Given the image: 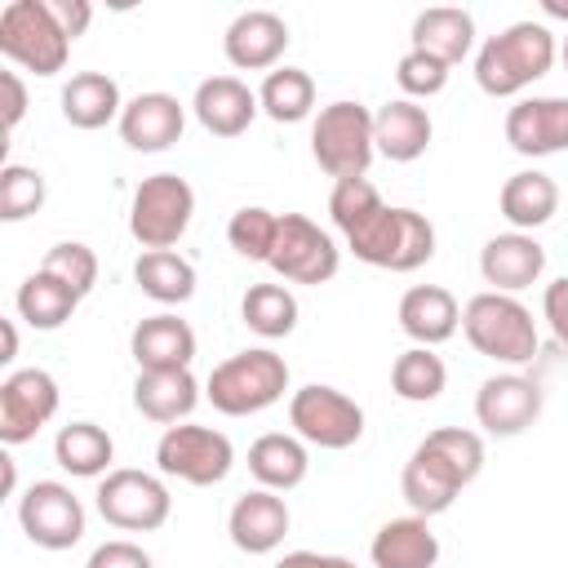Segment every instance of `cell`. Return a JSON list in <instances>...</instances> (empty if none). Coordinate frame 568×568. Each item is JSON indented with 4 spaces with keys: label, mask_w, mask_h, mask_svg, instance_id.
I'll list each match as a JSON object with an SVG mask.
<instances>
[{
    "label": "cell",
    "mask_w": 568,
    "mask_h": 568,
    "mask_svg": "<svg viewBox=\"0 0 568 568\" xmlns=\"http://www.w3.org/2000/svg\"><path fill=\"white\" fill-rule=\"evenodd\" d=\"M49 9L58 18V27L67 31V40H80L89 31V22H93V4L89 0H49Z\"/></svg>",
    "instance_id": "f6af8a7d"
},
{
    "label": "cell",
    "mask_w": 568,
    "mask_h": 568,
    "mask_svg": "<svg viewBox=\"0 0 568 568\" xmlns=\"http://www.w3.org/2000/svg\"><path fill=\"white\" fill-rule=\"evenodd\" d=\"M195 213V191L186 178L178 173H151L138 182L133 204H129V231L133 240L151 253V248H173Z\"/></svg>",
    "instance_id": "52a82bcc"
},
{
    "label": "cell",
    "mask_w": 568,
    "mask_h": 568,
    "mask_svg": "<svg viewBox=\"0 0 568 568\" xmlns=\"http://www.w3.org/2000/svg\"><path fill=\"white\" fill-rule=\"evenodd\" d=\"M58 413V382L44 368H18L0 382V439L27 444Z\"/></svg>",
    "instance_id": "4fadbf2b"
},
{
    "label": "cell",
    "mask_w": 568,
    "mask_h": 568,
    "mask_svg": "<svg viewBox=\"0 0 568 568\" xmlns=\"http://www.w3.org/2000/svg\"><path fill=\"white\" fill-rule=\"evenodd\" d=\"M559 58H564V67H568V36H564V49H559Z\"/></svg>",
    "instance_id": "f907efd6"
},
{
    "label": "cell",
    "mask_w": 568,
    "mask_h": 568,
    "mask_svg": "<svg viewBox=\"0 0 568 568\" xmlns=\"http://www.w3.org/2000/svg\"><path fill=\"white\" fill-rule=\"evenodd\" d=\"M120 111H124L120 84L106 71H75L62 84V120L71 129H102L120 120Z\"/></svg>",
    "instance_id": "f1b7e54d"
},
{
    "label": "cell",
    "mask_w": 568,
    "mask_h": 568,
    "mask_svg": "<svg viewBox=\"0 0 568 568\" xmlns=\"http://www.w3.org/2000/svg\"><path fill=\"white\" fill-rule=\"evenodd\" d=\"M226 62L240 71H271L288 49V22L271 9H244L222 36Z\"/></svg>",
    "instance_id": "2e32d148"
},
{
    "label": "cell",
    "mask_w": 568,
    "mask_h": 568,
    "mask_svg": "<svg viewBox=\"0 0 568 568\" xmlns=\"http://www.w3.org/2000/svg\"><path fill=\"white\" fill-rule=\"evenodd\" d=\"M382 195L368 178H337L333 191H328V217L342 235H355L359 226H368L377 213H382Z\"/></svg>",
    "instance_id": "8d00e7d4"
},
{
    "label": "cell",
    "mask_w": 568,
    "mask_h": 568,
    "mask_svg": "<svg viewBox=\"0 0 568 568\" xmlns=\"http://www.w3.org/2000/svg\"><path fill=\"white\" fill-rule=\"evenodd\" d=\"M75 306H80V293H75L71 284H62L58 275H49V271L27 275L22 288H18V315H22L31 328H40V333L62 328V324L75 315Z\"/></svg>",
    "instance_id": "4dcf8cb0"
},
{
    "label": "cell",
    "mask_w": 568,
    "mask_h": 568,
    "mask_svg": "<svg viewBox=\"0 0 568 568\" xmlns=\"http://www.w3.org/2000/svg\"><path fill=\"white\" fill-rule=\"evenodd\" d=\"M240 315L257 337H288L297 328V297L284 284H248Z\"/></svg>",
    "instance_id": "d590c367"
},
{
    "label": "cell",
    "mask_w": 568,
    "mask_h": 568,
    "mask_svg": "<svg viewBox=\"0 0 568 568\" xmlns=\"http://www.w3.org/2000/svg\"><path fill=\"white\" fill-rule=\"evenodd\" d=\"M373 568H435L439 559V537L422 515L408 519H386L368 546Z\"/></svg>",
    "instance_id": "484cf974"
},
{
    "label": "cell",
    "mask_w": 568,
    "mask_h": 568,
    "mask_svg": "<svg viewBox=\"0 0 568 568\" xmlns=\"http://www.w3.org/2000/svg\"><path fill=\"white\" fill-rule=\"evenodd\" d=\"M475 44V18L457 4H435L413 18V49L439 58L444 67H457Z\"/></svg>",
    "instance_id": "4316f807"
},
{
    "label": "cell",
    "mask_w": 568,
    "mask_h": 568,
    "mask_svg": "<svg viewBox=\"0 0 568 568\" xmlns=\"http://www.w3.org/2000/svg\"><path fill=\"white\" fill-rule=\"evenodd\" d=\"M186 129V111L173 93H138L120 111V138L129 151H169Z\"/></svg>",
    "instance_id": "ac0fdd59"
},
{
    "label": "cell",
    "mask_w": 568,
    "mask_h": 568,
    "mask_svg": "<svg viewBox=\"0 0 568 568\" xmlns=\"http://www.w3.org/2000/svg\"><path fill=\"white\" fill-rule=\"evenodd\" d=\"M351 253L368 266L382 271H417L435 257V226L426 222V213L417 209H395L386 204L368 226H359L355 235H346Z\"/></svg>",
    "instance_id": "277c9868"
},
{
    "label": "cell",
    "mask_w": 568,
    "mask_h": 568,
    "mask_svg": "<svg viewBox=\"0 0 568 568\" xmlns=\"http://www.w3.org/2000/svg\"><path fill=\"white\" fill-rule=\"evenodd\" d=\"M129 351L138 359V373H169V368H191L195 359V333L178 315H146L138 320Z\"/></svg>",
    "instance_id": "44dd1931"
},
{
    "label": "cell",
    "mask_w": 568,
    "mask_h": 568,
    "mask_svg": "<svg viewBox=\"0 0 568 568\" xmlns=\"http://www.w3.org/2000/svg\"><path fill=\"white\" fill-rule=\"evenodd\" d=\"M555 36L541 22H510L501 36H488L475 53V84L488 98H515L555 67Z\"/></svg>",
    "instance_id": "6da1fadb"
},
{
    "label": "cell",
    "mask_w": 568,
    "mask_h": 568,
    "mask_svg": "<svg viewBox=\"0 0 568 568\" xmlns=\"http://www.w3.org/2000/svg\"><path fill=\"white\" fill-rule=\"evenodd\" d=\"M448 386V368L430 346H408L404 355H395L390 364V390L404 404H430L439 399V390Z\"/></svg>",
    "instance_id": "e575fe53"
},
{
    "label": "cell",
    "mask_w": 568,
    "mask_h": 568,
    "mask_svg": "<svg viewBox=\"0 0 568 568\" xmlns=\"http://www.w3.org/2000/svg\"><path fill=\"white\" fill-rule=\"evenodd\" d=\"M311 155L315 164L337 182V178H364L377 142H373V111L359 102H328L320 106L311 124Z\"/></svg>",
    "instance_id": "5b68a950"
},
{
    "label": "cell",
    "mask_w": 568,
    "mask_h": 568,
    "mask_svg": "<svg viewBox=\"0 0 568 568\" xmlns=\"http://www.w3.org/2000/svg\"><path fill=\"white\" fill-rule=\"evenodd\" d=\"M226 532L235 541V550L244 555H271L284 532H288V506L280 493L271 488H253L244 497H235L231 515H226Z\"/></svg>",
    "instance_id": "d6986e66"
},
{
    "label": "cell",
    "mask_w": 568,
    "mask_h": 568,
    "mask_svg": "<svg viewBox=\"0 0 568 568\" xmlns=\"http://www.w3.org/2000/svg\"><path fill=\"white\" fill-rule=\"evenodd\" d=\"M84 568H155V564H151V555H146L142 546H133V541H102V546L89 555Z\"/></svg>",
    "instance_id": "7bdbcfd3"
},
{
    "label": "cell",
    "mask_w": 568,
    "mask_h": 568,
    "mask_svg": "<svg viewBox=\"0 0 568 568\" xmlns=\"http://www.w3.org/2000/svg\"><path fill=\"white\" fill-rule=\"evenodd\" d=\"M466 484L426 448V444H417L413 448V457L404 462V475H399V493H404V501L413 506V515H422V519H430V515H444L453 501H457V493H462Z\"/></svg>",
    "instance_id": "d4e9b609"
},
{
    "label": "cell",
    "mask_w": 568,
    "mask_h": 568,
    "mask_svg": "<svg viewBox=\"0 0 568 568\" xmlns=\"http://www.w3.org/2000/svg\"><path fill=\"white\" fill-rule=\"evenodd\" d=\"M155 466L160 475L169 479H182V484H195V488H213L231 475L235 466V448L222 430L213 426H169L155 444Z\"/></svg>",
    "instance_id": "ba28073f"
},
{
    "label": "cell",
    "mask_w": 568,
    "mask_h": 568,
    "mask_svg": "<svg viewBox=\"0 0 568 568\" xmlns=\"http://www.w3.org/2000/svg\"><path fill=\"white\" fill-rule=\"evenodd\" d=\"M275 235H280V213L262 209V204H248L240 213H231L226 222V240L240 257L248 262H271V248H275Z\"/></svg>",
    "instance_id": "74e56055"
},
{
    "label": "cell",
    "mask_w": 568,
    "mask_h": 568,
    "mask_svg": "<svg viewBox=\"0 0 568 568\" xmlns=\"http://www.w3.org/2000/svg\"><path fill=\"white\" fill-rule=\"evenodd\" d=\"M546 271V248L528 235V231H506V235H493L484 248H479V275L484 284H493V293H519L528 284H537Z\"/></svg>",
    "instance_id": "e0dca14e"
},
{
    "label": "cell",
    "mask_w": 568,
    "mask_h": 568,
    "mask_svg": "<svg viewBox=\"0 0 568 568\" xmlns=\"http://www.w3.org/2000/svg\"><path fill=\"white\" fill-rule=\"evenodd\" d=\"M93 497H98V515L120 532H155L169 524L173 510L169 488L146 470H106Z\"/></svg>",
    "instance_id": "30bf717a"
},
{
    "label": "cell",
    "mask_w": 568,
    "mask_h": 568,
    "mask_svg": "<svg viewBox=\"0 0 568 568\" xmlns=\"http://www.w3.org/2000/svg\"><path fill=\"white\" fill-rule=\"evenodd\" d=\"M22 532L44 550H71L84 537V506L58 479H36L18 501Z\"/></svg>",
    "instance_id": "7c38bea8"
},
{
    "label": "cell",
    "mask_w": 568,
    "mask_h": 568,
    "mask_svg": "<svg viewBox=\"0 0 568 568\" xmlns=\"http://www.w3.org/2000/svg\"><path fill=\"white\" fill-rule=\"evenodd\" d=\"M191 111H195V120L213 138H240L262 106H257V93L244 80H235V75H209V80H200V89L191 98Z\"/></svg>",
    "instance_id": "ffe728a7"
},
{
    "label": "cell",
    "mask_w": 568,
    "mask_h": 568,
    "mask_svg": "<svg viewBox=\"0 0 568 568\" xmlns=\"http://www.w3.org/2000/svg\"><path fill=\"white\" fill-rule=\"evenodd\" d=\"M0 89H4V129H18V120L27 115V89L18 71H0Z\"/></svg>",
    "instance_id": "bcb514c9"
},
{
    "label": "cell",
    "mask_w": 568,
    "mask_h": 568,
    "mask_svg": "<svg viewBox=\"0 0 568 568\" xmlns=\"http://www.w3.org/2000/svg\"><path fill=\"white\" fill-rule=\"evenodd\" d=\"M257 106L275 124H297L315 106V80L302 67H275V71H266V80L257 89Z\"/></svg>",
    "instance_id": "836d02e7"
},
{
    "label": "cell",
    "mask_w": 568,
    "mask_h": 568,
    "mask_svg": "<svg viewBox=\"0 0 568 568\" xmlns=\"http://www.w3.org/2000/svg\"><path fill=\"white\" fill-rule=\"evenodd\" d=\"M275 568H355L351 559H342V555H315V550H293V555H284Z\"/></svg>",
    "instance_id": "7dc6e473"
},
{
    "label": "cell",
    "mask_w": 568,
    "mask_h": 568,
    "mask_svg": "<svg viewBox=\"0 0 568 568\" xmlns=\"http://www.w3.org/2000/svg\"><path fill=\"white\" fill-rule=\"evenodd\" d=\"M506 142L519 155L568 151V98H524L506 111Z\"/></svg>",
    "instance_id": "9a60e30c"
},
{
    "label": "cell",
    "mask_w": 568,
    "mask_h": 568,
    "mask_svg": "<svg viewBox=\"0 0 568 568\" xmlns=\"http://www.w3.org/2000/svg\"><path fill=\"white\" fill-rule=\"evenodd\" d=\"M115 457V444L102 426L93 422H71L58 430L53 439V462L67 470V475H80V479H98Z\"/></svg>",
    "instance_id": "d6a6232c"
},
{
    "label": "cell",
    "mask_w": 568,
    "mask_h": 568,
    "mask_svg": "<svg viewBox=\"0 0 568 568\" xmlns=\"http://www.w3.org/2000/svg\"><path fill=\"white\" fill-rule=\"evenodd\" d=\"M541 315L550 324V333L568 346V275H559L555 284H546V297H541Z\"/></svg>",
    "instance_id": "ee69618b"
},
{
    "label": "cell",
    "mask_w": 568,
    "mask_h": 568,
    "mask_svg": "<svg viewBox=\"0 0 568 568\" xmlns=\"http://www.w3.org/2000/svg\"><path fill=\"white\" fill-rule=\"evenodd\" d=\"M497 209H501V217H506L515 231H528V235H532L537 226H546V222L559 213V186H555V178L541 173V169L510 173L506 186H501V195H497Z\"/></svg>",
    "instance_id": "83f0119b"
},
{
    "label": "cell",
    "mask_w": 568,
    "mask_h": 568,
    "mask_svg": "<svg viewBox=\"0 0 568 568\" xmlns=\"http://www.w3.org/2000/svg\"><path fill=\"white\" fill-rule=\"evenodd\" d=\"M537 417H541V386L532 377L497 373V377L479 382V390H475V422L488 435H501V439L524 435Z\"/></svg>",
    "instance_id": "5bb4252c"
},
{
    "label": "cell",
    "mask_w": 568,
    "mask_h": 568,
    "mask_svg": "<svg viewBox=\"0 0 568 568\" xmlns=\"http://www.w3.org/2000/svg\"><path fill=\"white\" fill-rule=\"evenodd\" d=\"M40 271H49V275H58L62 284H71L80 297L98 284V253L89 248V244H75V240H62V244H53L49 253H44V266Z\"/></svg>",
    "instance_id": "60d3db41"
},
{
    "label": "cell",
    "mask_w": 568,
    "mask_h": 568,
    "mask_svg": "<svg viewBox=\"0 0 568 568\" xmlns=\"http://www.w3.org/2000/svg\"><path fill=\"white\" fill-rule=\"evenodd\" d=\"M288 422H293L302 444L333 448V453L359 444V435H364V408L351 395H342L337 386H320V382L293 390Z\"/></svg>",
    "instance_id": "9c48e42d"
},
{
    "label": "cell",
    "mask_w": 568,
    "mask_h": 568,
    "mask_svg": "<svg viewBox=\"0 0 568 568\" xmlns=\"http://www.w3.org/2000/svg\"><path fill=\"white\" fill-rule=\"evenodd\" d=\"M462 484H470L479 470H484V439L475 435V430H462V426H439V430H430L426 439H422Z\"/></svg>",
    "instance_id": "f35d334b"
},
{
    "label": "cell",
    "mask_w": 568,
    "mask_h": 568,
    "mask_svg": "<svg viewBox=\"0 0 568 568\" xmlns=\"http://www.w3.org/2000/svg\"><path fill=\"white\" fill-rule=\"evenodd\" d=\"M266 266L288 284H328L342 266V253H337L333 235L320 231L311 217L280 213V235H275V248H271Z\"/></svg>",
    "instance_id": "8fae6325"
},
{
    "label": "cell",
    "mask_w": 568,
    "mask_h": 568,
    "mask_svg": "<svg viewBox=\"0 0 568 568\" xmlns=\"http://www.w3.org/2000/svg\"><path fill=\"white\" fill-rule=\"evenodd\" d=\"M0 53L31 75H58L67 67L71 40L58 27L49 0H13L0 9Z\"/></svg>",
    "instance_id": "8992f818"
},
{
    "label": "cell",
    "mask_w": 568,
    "mask_h": 568,
    "mask_svg": "<svg viewBox=\"0 0 568 568\" xmlns=\"http://www.w3.org/2000/svg\"><path fill=\"white\" fill-rule=\"evenodd\" d=\"M13 355H18V328H13V324H9V320H4V355H0V359H4V364H9V359H13Z\"/></svg>",
    "instance_id": "c3c4849f"
},
{
    "label": "cell",
    "mask_w": 568,
    "mask_h": 568,
    "mask_svg": "<svg viewBox=\"0 0 568 568\" xmlns=\"http://www.w3.org/2000/svg\"><path fill=\"white\" fill-rule=\"evenodd\" d=\"M462 333L466 342L497 364H528L537 355V324L532 311L510 293H475L462 306Z\"/></svg>",
    "instance_id": "7a4b0ae2"
},
{
    "label": "cell",
    "mask_w": 568,
    "mask_h": 568,
    "mask_svg": "<svg viewBox=\"0 0 568 568\" xmlns=\"http://www.w3.org/2000/svg\"><path fill=\"white\" fill-rule=\"evenodd\" d=\"M448 71H453V67H444L439 58L408 49V53L399 58V67H395V80H399V89H404L408 98H435V93L448 84Z\"/></svg>",
    "instance_id": "b9f144b4"
},
{
    "label": "cell",
    "mask_w": 568,
    "mask_h": 568,
    "mask_svg": "<svg viewBox=\"0 0 568 568\" xmlns=\"http://www.w3.org/2000/svg\"><path fill=\"white\" fill-rule=\"evenodd\" d=\"M399 328L417 346H439L462 328V306L448 288L439 284H417L399 297Z\"/></svg>",
    "instance_id": "7402d4cb"
},
{
    "label": "cell",
    "mask_w": 568,
    "mask_h": 568,
    "mask_svg": "<svg viewBox=\"0 0 568 568\" xmlns=\"http://www.w3.org/2000/svg\"><path fill=\"white\" fill-rule=\"evenodd\" d=\"M248 470H253V479H257L262 488L288 493V488H297V484L306 479L311 457H306V444H302L297 435L271 430V435H262V439L248 444Z\"/></svg>",
    "instance_id": "f546056e"
},
{
    "label": "cell",
    "mask_w": 568,
    "mask_h": 568,
    "mask_svg": "<svg viewBox=\"0 0 568 568\" xmlns=\"http://www.w3.org/2000/svg\"><path fill=\"white\" fill-rule=\"evenodd\" d=\"M288 390V364L284 355L257 346V351H240L231 359H222L213 373H209V404L226 417H248V413H262L271 408L280 395Z\"/></svg>",
    "instance_id": "3957f363"
},
{
    "label": "cell",
    "mask_w": 568,
    "mask_h": 568,
    "mask_svg": "<svg viewBox=\"0 0 568 568\" xmlns=\"http://www.w3.org/2000/svg\"><path fill=\"white\" fill-rule=\"evenodd\" d=\"M133 280L151 302H164V306H178V302H186L195 293V266L173 248L142 253L133 262Z\"/></svg>",
    "instance_id": "1f68e13d"
},
{
    "label": "cell",
    "mask_w": 568,
    "mask_h": 568,
    "mask_svg": "<svg viewBox=\"0 0 568 568\" xmlns=\"http://www.w3.org/2000/svg\"><path fill=\"white\" fill-rule=\"evenodd\" d=\"M40 204H44V173L31 164H4L0 169V217L22 222L40 213Z\"/></svg>",
    "instance_id": "ab89813d"
},
{
    "label": "cell",
    "mask_w": 568,
    "mask_h": 568,
    "mask_svg": "<svg viewBox=\"0 0 568 568\" xmlns=\"http://www.w3.org/2000/svg\"><path fill=\"white\" fill-rule=\"evenodd\" d=\"M541 9H546L550 18H568V0H541Z\"/></svg>",
    "instance_id": "681fc988"
},
{
    "label": "cell",
    "mask_w": 568,
    "mask_h": 568,
    "mask_svg": "<svg viewBox=\"0 0 568 568\" xmlns=\"http://www.w3.org/2000/svg\"><path fill=\"white\" fill-rule=\"evenodd\" d=\"M195 404H200V382L191 377V368L138 373V382H133V408H138L146 422L178 426V422L191 417Z\"/></svg>",
    "instance_id": "cb8c5ba5"
},
{
    "label": "cell",
    "mask_w": 568,
    "mask_h": 568,
    "mask_svg": "<svg viewBox=\"0 0 568 568\" xmlns=\"http://www.w3.org/2000/svg\"><path fill=\"white\" fill-rule=\"evenodd\" d=\"M430 133H435V124H430L426 106H417L413 98H395V102H386V106L373 115L377 155H386V160H395V164L417 160V155L430 146Z\"/></svg>",
    "instance_id": "603a6c76"
}]
</instances>
